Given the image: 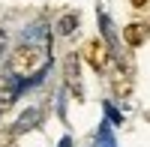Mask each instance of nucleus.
<instances>
[{
    "label": "nucleus",
    "mask_w": 150,
    "mask_h": 147,
    "mask_svg": "<svg viewBox=\"0 0 150 147\" xmlns=\"http://www.w3.org/2000/svg\"><path fill=\"white\" fill-rule=\"evenodd\" d=\"M48 63H51V51H48L45 42H30L27 39V42L15 45L12 54H9V69L15 75H21V78H27V75L39 78Z\"/></svg>",
    "instance_id": "1"
},
{
    "label": "nucleus",
    "mask_w": 150,
    "mask_h": 147,
    "mask_svg": "<svg viewBox=\"0 0 150 147\" xmlns=\"http://www.w3.org/2000/svg\"><path fill=\"white\" fill-rule=\"evenodd\" d=\"M84 60L90 63L96 72H105L111 66V48L102 42V39H90V42H84Z\"/></svg>",
    "instance_id": "2"
},
{
    "label": "nucleus",
    "mask_w": 150,
    "mask_h": 147,
    "mask_svg": "<svg viewBox=\"0 0 150 147\" xmlns=\"http://www.w3.org/2000/svg\"><path fill=\"white\" fill-rule=\"evenodd\" d=\"M108 78H111V90H114V96H129L132 93V78H129V72L123 63H111L108 66Z\"/></svg>",
    "instance_id": "3"
},
{
    "label": "nucleus",
    "mask_w": 150,
    "mask_h": 147,
    "mask_svg": "<svg viewBox=\"0 0 150 147\" xmlns=\"http://www.w3.org/2000/svg\"><path fill=\"white\" fill-rule=\"evenodd\" d=\"M63 72H66V81H69V87L75 90V96L81 99V63H78V57L69 54L63 60Z\"/></svg>",
    "instance_id": "4"
},
{
    "label": "nucleus",
    "mask_w": 150,
    "mask_h": 147,
    "mask_svg": "<svg viewBox=\"0 0 150 147\" xmlns=\"http://www.w3.org/2000/svg\"><path fill=\"white\" fill-rule=\"evenodd\" d=\"M144 36H147V27L144 24H126V30H123V39H126L129 48H138L144 42Z\"/></svg>",
    "instance_id": "5"
},
{
    "label": "nucleus",
    "mask_w": 150,
    "mask_h": 147,
    "mask_svg": "<svg viewBox=\"0 0 150 147\" xmlns=\"http://www.w3.org/2000/svg\"><path fill=\"white\" fill-rule=\"evenodd\" d=\"M75 30H78V15H75V12H66V15L60 18V24H57V33L60 36H69Z\"/></svg>",
    "instance_id": "6"
},
{
    "label": "nucleus",
    "mask_w": 150,
    "mask_h": 147,
    "mask_svg": "<svg viewBox=\"0 0 150 147\" xmlns=\"http://www.w3.org/2000/svg\"><path fill=\"white\" fill-rule=\"evenodd\" d=\"M99 24H102V33H105V39H108V45H111V51H114L117 39H114V30H111V21H108V15H99Z\"/></svg>",
    "instance_id": "7"
},
{
    "label": "nucleus",
    "mask_w": 150,
    "mask_h": 147,
    "mask_svg": "<svg viewBox=\"0 0 150 147\" xmlns=\"http://www.w3.org/2000/svg\"><path fill=\"white\" fill-rule=\"evenodd\" d=\"M36 117H39V111H36V108H27V111L21 114V123H18V132H24L27 126H33V123H36Z\"/></svg>",
    "instance_id": "8"
},
{
    "label": "nucleus",
    "mask_w": 150,
    "mask_h": 147,
    "mask_svg": "<svg viewBox=\"0 0 150 147\" xmlns=\"http://www.w3.org/2000/svg\"><path fill=\"white\" fill-rule=\"evenodd\" d=\"M3 51H6V30L0 27V57H3Z\"/></svg>",
    "instance_id": "9"
},
{
    "label": "nucleus",
    "mask_w": 150,
    "mask_h": 147,
    "mask_svg": "<svg viewBox=\"0 0 150 147\" xmlns=\"http://www.w3.org/2000/svg\"><path fill=\"white\" fill-rule=\"evenodd\" d=\"M147 3H150V0H132V6H135V9H141V6H147Z\"/></svg>",
    "instance_id": "10"
},
{
    "label": "nucleus",
    "mask_w": 150,
    "mask_h": 147,
    "mask_svg": "<svg viewBox=\"0 0 150 147\" xmlns=\"http://www.w3.org/2000/svg\"><path fill=\"white\" fill-rule=\"evenodd\" d=\"M144 27H147V36H150V21H147V24H144Z\"/></svg>",
    "instance_id": "11"
}]
</instances>
